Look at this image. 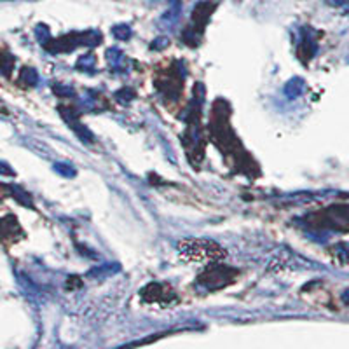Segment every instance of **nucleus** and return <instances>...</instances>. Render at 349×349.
I'll list each match as a JSON object with an SVG mask.
<instances>
[{"mask_svg":"<svg viewBox=\"0 0 349 349\" xmlns=\"http://www.w3.org/2000/svg\"><path fill=\"white\" fill-rule=\"evenodd\" d=\"M21 79H24L28 84H35V82H37V73L33 72L32 68H24L23 73H21Z\"/></svg>","mask_w":349,"mask_h":349,"instance_id":"f257e3e1","label":"nucleus"}]
</instances>
